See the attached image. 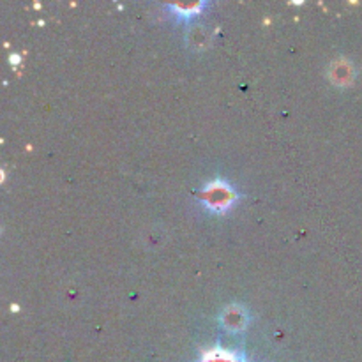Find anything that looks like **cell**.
Here are the masks:
<instances>
[]
</instances>
